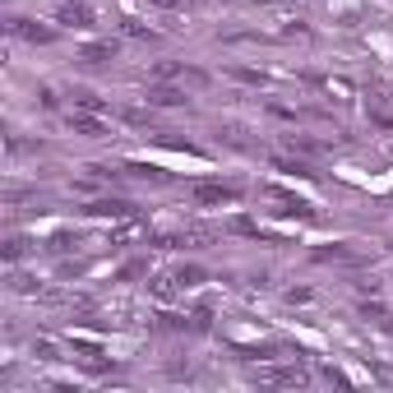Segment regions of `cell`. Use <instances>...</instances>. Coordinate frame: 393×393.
<instances>
[{"mask_svg":"<svg viewBox=\"0 0 393 393\" xmlns=\"http://www.w3.org/2000/svg\"><path fill=\"white\" fill-rule=\"evenodd\" d=\"M14 33L28 37V42H51V28H33V23H23V19H14Z\"/></svg>","mask_w":393,"mask_h":393,"instance_id":"obj_9","label":"cell"},{"mask_svg":"<svg viewBox=\"0 0 393 393\" xmlns=\"http://www.w3.org/2000/svg\"><path fill=\"white\" fill-rule=\"evenodd\" d=\"M60 19L69 23V28H88V10H84V5H60Z\"/></svg>","mask_w":393,"mask_h":393,"instance_id":"obj_8","label":"cell"},{"mask_svg":"<svg viewBox=\"0 0 393 393\" xmlns=\"http://www.w3.org/2000/svg\"><path fill=\"white\" fill-rule=\"evenodd\" d=\"M314 259H319V264H328V259H352V250H347V246H333V250H314Z\"/></svg>","mask_w":393,"mask_h":393,"instance_id":"obj_10","label":"cell"},{"mask_svg":"<svg viewBox=\"0 0 393 393\" xmlns=\"http://www.w3.org/2000/svg\"><path fill=\"white\" fill-rule=\"evenodd\" d=\"M69 125H74V135H88V139H102V135H107L102 112H88V107H74V112H69Z\"/></svg>","mask_w":393,"mask_h":393,"instance_id":"obj_1","label":"cell"},{"mask_svg":"<svg viewBox=\"0 0 393 393\" xmlns=\"http://www.w3.org/2000/svg\"><path fill=\"white\" fill-rule=\"evenodd\" d=\"M88 213H98V218H130L135 208H130L125 199H98V204L88 208Z\"/></svg>","mask_w":393,"mask_h":393,"instance_id":"obj_6","label":"cell"},{"mask_svg":"<svg viewBox=\"0 0 393 393\" xmlns=\"http://www.w3.org/2000/svg\"><path fill=\"white\" fill-rule=\"evenodd\" d=\"M176 282H180V287H199L204 273H199V269H180V273H176Z\"/></svg>","mask_w":393,"mask_h":393,"instance_id":"obj_11","label":"cell"},{"mask_svg":"<svg viewBox=\"0 0 393 393\" xmlns=\"http://www.w3.org/2000/svg\"><path fill=\"white\" fill-rule=\"evenodd\" d=\"M112 56H116V42H93V46H84V60H88V65H107Z\"/></svg>","mask_w":393,"mask_h":393,"instance_id":"obj_7","label":"cell"},{"mask_svg":"<svg viewBox=\"0 0 393 393\" xmlns=\"http://www.w3.org/2000/svg\"><path fill=\"white\" fill-rule=\"evenodd\" d=\"M269 199L278 204V213H287V218H310V204H305V199H296V194H282V190H269Z\"/></svg>","mask_w":393,"mask_h":393,"instance_id":"obj_5","label":"cell"},{"mask_svg":"<svg viewBox=\"0 0 393 393\" xmlns=\"http://www.w3.org/2000/svg\"><path fill=\"white\" fill-rule=\"evenodd\" d=\"M255 380H264V384H305V371L301 366H278V371H255Z\"/></svg>","mask_w":393,"mask_h":393,"instance_id":"obj_3","label":"cell"},{"mask_svg":"<svg viewBox=\"0 0 393 393\" xmlns=\"http://www.w3.org/2000/svg\"><path fill=\"white\" fill-rule=\"evenodd\" d=\"M148 107H185V88H171V84H148Z\"/></svg>","mask_w":393,"mask_h":393,"instance_id":"obj_2","label":"cell"},{"mask_svg":"<svg viewBox=\"0 0 393 393\" xmlns=\"http://www.w3.org/2000/svg\"><path fill=\"white\" fill-rule=\"evenodd\" d=\"M194 199H199V204H232L236 190H232V185H213V180H204V185H194Z\"/></svg>","mask_w":393,"mask_h":393,"instance_id":"obj_4","label":"cell"}]
</instances>
